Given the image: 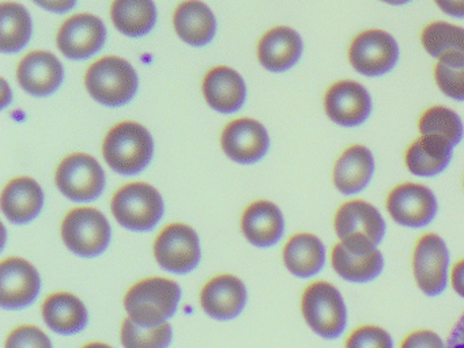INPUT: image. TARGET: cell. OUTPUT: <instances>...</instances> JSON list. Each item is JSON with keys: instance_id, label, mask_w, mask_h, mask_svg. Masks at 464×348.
Returning a JSON list of instances; mask_svg holds the SVG:
<instances>
[{"instance_id": "e575fe53", "label": "cell", "mask_w": 464, "mask_h": 348, "mask_svg": "<svg viewBox=\"0 0 464 348\" xmlns=\"http://www.w3.org/2000/svg\"><path fill=\"white\" fill-rule=\"evenodd\" d=\"M346 348H393V343L387 331L368 325L361 326L350 334Z\"/></svg>"}, {"instance_id": "ffe728a7", "label": "cell", "mask_w": 464, "mask_h": 348, "mask_svg": "<svg viewBox=\"0 0 464 348\" xmlns=\"http://www.w3.org/2000/svg\"><path fill=\"white\" fill-rule=\"evenodd\" d=\"M241 228L255 246L270 247L278 244L284 236V215L271 201H255L244 212Z\"/></svg>"}, {"instance_id": "83f0119b", "label": "cell", "mask_w": 464, "mask_h": 348, "mask_svg": "<svg viewBox=\"0 0 464 348\" xmlns=\"http://www.w3.org/2000/svg\"><path fill=\"white\" fill-rule=\"evenodd\" d=\"M111 18L119 32L129 37H140L156 24V5L153 0H115Z\"/></svg>"}, {"instance_id": "e0dca14e", "label": "cell", "mask_w": 464, "mask_h": 348, "mask_svg": "<svg viewBox=\"0 0 464 348\" xmlns=\"http://www.w3.org/2000/svg\"><path fill=\"white\" fill-rule=\"evenodd\" d=\"M17 76L21 86L29 94L47 97L63 82V65L51 52H32L18 65Z\"/></svg>"}, {"instance_id": "5b68a950", "label": "cell", "mask_w": 464, "mask_h": 348, "mask_svg": "<svg viewBox=\"0 0 464 348\" xmlns=\"http://www.w3.org/2000/svg\"><path fill=\"white\" fill-rule=\"evenodd\" d=\"M111 207L116 220L132 231H150L164 215L161 195L145 182H134L119 189Z\"/></svg>"}, {"instance_id": "4dcf8cb0", "label": "cell", "mask_w": 464, "mask_h": 348, "mask_svg": "<svg viewBox=\"0 0 464 348\" xmlns=\"http://www.w3.org/2000/svg\"><path fill=\"white\" fill-rule=\"evenodd\" d=\"M0 51L4 53L20 52L31 40L32 19L24 5L2 3L0 5Z\"/></svg>"}, {"instance_id": "6da1fadb", "label": "cell", "mask_w": 464, "mask_h": 348, "mask_svg": "<svg viewBox=\"0 0 464 348\" xmlns=\"http://www.w3.org/2000/svg\"><path fill=\"white\" fill-rule=\"evenodd\" d=\"M180 298L178 283L164 277H150L130 288L124 296V306L134 323L153 328L176 314Z\"/></svg>"}, {"instance_id": "ba28073f", "label": "cell", "mask_w": 464, "mask_h": 348, "mask_svg": "<svg viewBox=\"0 0 464 348\" xmlns=\"http://www.w3.org/2000/svg\"><path fill=\"white\" fill-rule=\"evenodd\" d=\"M56 185L70 200L93 201L104 190L105 173L93 157L77 152L62 160Z\"/></svg>"}, {"instance_id": "ac0fdd59", "label": "cell", "mask_w": 464, "mask_h": 348, "mask_svg": "<svg viewBox=\"0 0 464 348\" xmlns=\"http://www.w3.org/2000/svg\"><path fill=\"white\" fill-rule=\"evenodd\" d=\"M200 304L210 317L232 320L246 307V285L233 275H219L203 287Z\"/></svg>"}, {"instance_id": "30bf717a", "label": "cell", "mask_w": 464, "mask_h": 348, "mask_svg": "<svg viewBox=\"0 0 464 348\" xmlns=\"http://www.w3.org/2000/svg\"><path fill=\"white\" fill-rule=\"evenodd\" d=\"M157 263L165 271L184 275L194 271L200 261L199 237L189 226H168L154 242Z\"/></svg>"}, {"instance_id": "60d3db41", "label": "cell", "mask_w": 464, "mask_h": 348, "mask_svg": "<svg viewBox=\"0 0 464 348\" xmlns=\"http://www.w3.org/2000/svg\"><path fill=\"white\" fill-rule=\"evenodd\" d=\"M452 287L459 295L464 298V260L459 261L452 269Z\"/></svg>"}, {"instance_id": "7402d4cb", "label": "cell", "mask_w": 464, "mask_h": 348, "mask_svg": "<svg viewBox=\"0 0 464 348\" xmlns=\"http://www.w3.org/2000/svg\"><path fill=\"white\" fill-rule=\"evenodd\" d=\"M203 94L211 108L221 113H233L246 101V83L240 73L221 65L208 71L203 81Z\"/></svg>"}, {"instance_id": "d6a6232c", "label": "cell", "mask_w": 464, "mask_h": 348, "mask_svg": "<svg viewBox=\"0 0 464 348\" xmlns=\"http://www.w3.org/2000/svg\"><path fill=\"white\" fill-rule=\"evenodd\" d=\"M172 334V326L168 323L146 328L127 318L121 326V339L124 348H168Z\"/></svg>"}, {"instance_id": "484cf974", "label": "cell", "mask_w": 464, "mask_h": 348, "mask_svg": "<svg viewBox=\"0 0 464 348\" xmlns=\"http://www.w3.org/2000/svg\"><path fill=\"white\" fill-rule=\"evenodd\" d=\"M43 318L53 332L66 336L83 331L89 321L83 302L70 293L48 296L43 304Z\"/></svg>"}, {"instance_id": "9c48e42d", "label": "cell", "mask_w": 464, "mask_h": 348, "mask_svg": "<svg viewBox=\"0 0 464 348\" xmlns=\"http://www.w3.org/2000/svg\"><path fill=\"white\" fill-rule=\"evenodd\" d=\"M349 59L353 68L362 75H385L398 63L399 45L384 30H366L353 40Z\"/></svg>"}, {"instance_id": "f1b7e54d", "label": "cell", "mask_w": 464, "mask_h": 348, "mask_svg": "<svg viewBox=\"0 0 464 348\" xmlns=\"http://www.w3.org/2000/svg\"><path fill=\"white\" fill-rule=\"evenodd\" d=\"M331 260L336 274L353 283L371 282L384 268V258L379 250L358 256L349 252L342 244L335 245Z\"/></svg>"}, {"instance_id": "7a4b0ae2", "label": "cell", "mask_w": 464, "mask_h": 348, "mask_svg": "<svg viewBox=\"0 0 464 348\" xmlns=\"http://www.w3.org/2000/svg\"><path fill=\"white\" fill-rule=\"evenodd\" d=\"M102 152L116 173L135 176L150 163L154 141L145 127L138 122L124 121L108 132Z\"/></svg>"}, {"instance_id": "f546056e", "label": "cell", "mask_w": 464, "mask_h": 348, "mask_svg": "<svg viewBox=\"0 0 464 348\" xmlns=\"http://www.w3.org/2000/svg\"><path fill=\"white\" fill-rule=\"evenodd\" d=\"M425 51L437 60L464 59V29L448 22H433L420 34Z\"/></svg>"}, {"instance_id": "836d02e7", "label": "cell", "mask_w": 464, "mask_h": 348, "mask_svg": "<svg viewBox=\"0 0 464 348\" xmlns=\"http://www.w3.org/2000/svg\"><path fill=\"white\" fill-rule=\"evenodd\" d=\"M434 78L447 97L464 101V60H439Z\"/></svg>"}, {"instance_id": "8d00e7d4", "label": "cell", "mask_w": 464, "mask_h": 348, "mask_svg": "<svg viewBox=\"0 0 464 348\" xmlns=\"http://www.w3.org/2000/svg\"><path fill=\"white\" fill-rule=\"evenodd\" d=\"M401 348H447L441 337L431 331H417L404 339Z\"/></svg>"}, {"instance_id": "8fae6325", "label": "cell", "mask_w": 464, "mask_h": 348, "mask_svg": "<svg viewBox=\"0 0 464 348\" xmlns=\"http://www.w3.org/2000/svg\"><path fill=\"white\" fill-rule=\"evenodd\" d=\"M387 209L399 225L423 227L436 218V196L425 185L412 182L398 185L388 195Z\"/></svg>"}, {"instance_id": "3957f363", "label": "cell", "mask_w": 464, "mask_h": 348, "mask_svg": "<svg viewBox=\"0 0 464 348\" xmlns=\"http://www.w3.org/2000/svg\"><path fill=\"white\" fill-rule=\"evenodd\" d=\"M336 234L349 252L362 256L376 250L385 234V222L376 207L363 200L343 204L335 215Z\"/></svg>"}, {"instance_id": "cb8c5ba5", "label": "cell", "mask_w": 464, "mask_h": 348, "mask_svg": "<svg viewBox=\"0 0 464 348\" xmlns=\"http://www.w3.org/2000/svg\"><path fill=\"white\" fill-rule=\"evenodd\" d=\"M452 144L439 136L422 135L410 144L406 166L412 174L433 177L444 171L452 160Z\"/></svg>"}, {"instance_id": "7bdbcfd3", "label": "cell", "mask_w": 464, "mask_h": 348, "mask_svg": "<svg viewBox=\"0 0 464 348\" xmlns=\"http://www.w3.org/2000/svg\"><path fill=\"white\" fill-rule=\"evenodd\" d=\"M83 348H112L110 345L104 344V343H92V344L85 345Z\"/></svg>"}, {"instance_id": "b9f144b4", "label": "cell", "mask_w": 464, "mask_h": 348, "mask_svg": "<svg viewBox=\"0 0 464 348\" xmlns=\"http://www.w3.org/2000/svg\"><path fill=\"white\" fill-rule=\"evenodd\" d=\"M382 2L388 3L392 5H406V3L411 2V0H382Z\"/></svg>"}, {"instance_id": "603a6c76", "label": "cell", "mask_w": 464, "mask_h": 348, "mask_svg": "<svg viewBox=\"0 0 464 348\" xmlns=\"http://www.w3.org/2000/svg\"><path fill=\"white\" fill-rule=\"evenodd\" d=\"M374 173V160L365 146L349 147L336 160L334 184L343 195H355L365 189Z\"/></svg>"}, {"instance_id": "9a60e30c", "label": "cell", "mask_w": 464, "mask_h": 348, "mask_svg": "<svg viewBox=\"0 0 464 348\" xmlns=\"http://www.w3.org/2000/svg\"><path fill=\"white\" fill-rule=\"evenodd\" d=\"M324 108L327 116L336 124L358 127L371 116L372 97L358 82H336L325 94Z\"/></svg>"}, {"instance_id": "d4e9b609", "label": "cell", "mask_w": 464, "mask_h": 348, "mask_svg": "<svg viewBox=\"0 0 464 348\" xmlns=\"http://www.w3.org/2000/svg\"><path fill=\"white\" fill-rule=\"evenodd\" d=\"M176 33L189 45L203 46L216 35V16L200 0H186L173 16Z\"/></svg>"}, {"instance_id": "4fadbf2b", "label": "cell", "mask_w": 464, "mask_h": 348, "mask_svg": "<svg viewBox=\"0 0 464 348\" xmlns=\"http://www.w3.org/2000/svg\"><path fill=\"white\" fill-rule=\"evenodd\" d=\"M42 288L37 269L23 258H7L0 266V304L18 310L36 301Z\"/></svg>"}, {"instance_id": "74e56055", "label": "cell", "mask_w": 464, "mask_h": 348, "mask_svg": "<svg viewBox=\"0 0 464 348\" xmlns=\"http://www.w3.org/2000/svg\"><path fill=\"white\" fill-rule=\"evenodd\" d=\"M40 7L53 13L63 14L74 7L77 0H34Z\"/></svg>"}, {"instance_id": "4316f807", "label": "cell", "mask_w": 464, "mask_h": 348, "mask_svg": "<svg viewBox=\"0 0 464 348\" xmlns=\"http://www.w3.org/2000/svg\"><path fill=\"white\" fill-rule=\"evenodd\" d=\"M324 260V246L314 234H297L285 245V266L295 276L311 277L319 274Z\"/></svg>"}, {"instance_id": "1f68e13d", "label": "cell", "mask_w": 464, "mask_h": 348, "mask_svg": "<svg viewBox=\"0 0 464 348\" xmlns=\"http://www.w3.org/2000/svg\"><path fill=\"white\" fill-rule=\"evenodd\" d=\"M420 135H433L450 141L452 146L460 143L464 125L460 117L447 106H433L420 116L418 121Z\"/></svg>"}, {"instance_id": "f35d334b", "label": "cell", "mask_w": 464, "mask_h": 348, "mask_svg": "<svg viewBox=\"0 0 464 348\" xmlns=\"http://www.w3.org/2000/svg\"><path fill=\"white\" fill-rule=\"evenodd\" d=\"M440 10L455 18H464V0H434Z\"/></svg>"}, {"instance_id": "2e32d148", "label": "cell", "mask_w": 464, "mask_h": 348, "mask_svg": "<svg viewBox=\"0 0 464 348\" xmlns=\"http://www.w3.org/2000/svg\"><path fill=\"white\" fill-rule=\"evenodd\" d=\"M225 154L238 163H255L270 147L267 130L256 120L238 119L225 127L221 138Z\"/></svg>"}, {"instance_id": "d590c367", "label": "cell", "mask_w": 464, "mask_h": 348, "mask_svg": "<svg viewBox=\"0 0 464 348\" xmlns=\"http://www.w3.org/2000/svg\"><path fill=\"white\" fill-rule=\"evenodd\" d=\"M6 348H53V343L42 329L24 325L9 334Z\"/></svg>"}, {"instance_id": "7c38bea8", "label": "cell", "mask_w": 464, "mask_h": 348, "mask_svg": "<svg viewBox=\"0 0 464 348\" xmlns=\"http://www.w3.org/2000/svg\"><path fill=\"white\" fill-rule=\"evenodd\" d=\"M450 256L444 241L436 234H426L415 245L412 268L418 287L426 295L436 296L445 290Z\"/></svg>"}, {"instance_id": "52a82bcc", "label": "cell", "mask_w": 464, "mask_h": 348, "mask_svg": "<svg viewBox=\"0 0 464 348\" xmlns=\"http://www.w3.org/2000/svg\"><path fill=\"white\" fill-rule=\"evenodd\" d=\"M303 314L312 331L336 339L346 326V306L341 293L327 282L312 283L303 295Z\"/></svg>"}, {"instance_id": "ab89813d", "label": "cell", "mask_w": 464, "mask_h": 348, "mask_svg": "<svg viewBox=\"0 0 464 348\" xmlns=\"http://www.w3.org/2000/svg\"><path fill=\"white\" fill-rule=\"evenodd\" d=\"M447 348H464V313L448 337Z\"/></svg>"}, {"instance_id": "5bb4252c", "label": "cell", "mask_w": 464, "mask_h": 348, "mask_svg": "<svg viewBox=\"0 0 464 348\" xmlns=\"http://www.w3.org/2000/svg\"><path fill=\"white\" fill-rule=\"evenodd\" d=\"M105 38L107 29L102 19L92 14H78L62 24L56 44L69 59L85 60L102 48Z\"/></svg>"}, {"instance_id": "277c9868", "label": "cell", "mask_w": 464, "mask_h": 348, "mask_svg": "<svg viewBox=\"0 0 464 348\" xmlns=\"http://www.w3.org/2000/svg\"><path fill=\"white\" fill-rule=\"evenodd\" d=\"M89 94L105 106L118 108L134 98L138 75L134 67L121 57L108 56L97 60L85 76Z\"/></svg>"}, {"instance_id": "d6986e66", "label": "cell", "mask_w": 464, "mask_h": 348, "mask_svg": "<svg viewBox=\"0 0 464 348\" xmlns=\"http://www.w3.org/2000/svg\"><path fill=\"white\" fill-rule=\"evenodd\" d=\"M303 40L295 30L287 26L268 30L259 43L257 56L263 67L273 72H284L300 60Z\"/></svg>"}, {"instance_id": "8992f818", "label": "cell", "mask_w": 464, "mask_h": 348, "mask_svg": "<svg viewBox=\"0 0 464 348\" xmlns=\"http://www.w3.org/2000/svg\"><path fill=\"white\" fill-rule=\"evenodd\" d=\"M64 244L81 257H97L111 242V226L99 209L81 207L72 209L62 225Z\"/></svg>"}, {"instance_id": "44dd1931", "label": "cell", "mask_w": 464, "mask_h": 348, "mask_svg": "<svg viewBox=\"0 0 464 348\" xmlns=\"http://www.w3.org/2000/svg\"><path fill=\"white\" fill-rule=\"evenodd\" d=\"M44 206L42 187L29 177L13 179L2 193V209L10 222L25 225L39 217Z\"/></svg>"}]
</instances>
